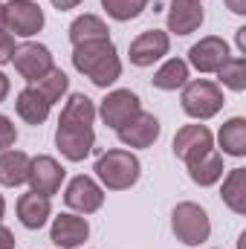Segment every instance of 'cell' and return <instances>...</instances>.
I'll return each mask as SVG.
<instances>
[{
	"instance_id": "obj_1",
	"label": "cell",
	"mask_w": 246,
	"mask_h": 249,
	"mask_svg": "<svg viewBox=\"0 0 246 249\" xmlns=\"http://www.w3.org/2000/svg\"><path fill=\"white\" fill-rule=\"evenodd\" d=\"M72 67L102 90H107L110 84H116L122 78V58H119L116 44L110 38L75 44L72 47Z\"/></svg>"
},
{
	"instance_id": "obj_2",
	"label": "cell",
	"mask_w": 246,
	"mask_h": 249,
	"mask_svg": "<svg viewBox=\"0 0 246 249\" xmlns=\"http://www.w3.org/2000/svg\"><path fill=\"white\" fill-rule=\"evenodd\" d=\"M93 171H96L102 188H107V191H127V188H133L139 183L142 162L127 148H110V151H105L96 160V168Z\"/></svg>"
},
{
	"instance_id": "obj_3",
	"label": "cell",
	"mask_w": 246,
	"mask_h": 249,
	"mask_svg": "<svg viewBox=\"0 0 246 249\" xmlns=\"http://www.w3.org/2000/svg\"><path fill=\"white\" fill-rule=\"evenodd\" d=\"M180 105H183V113L197 119V122H206V119H214L226 99H223V90L220 84L209 81V78H194L183 87V96H180Z\"/></svg>"
},
{
	"instance_id": "obj_4",
	"label": "cell",
	"mask_w": 246,
	"mask_h": 249,
	"mask_svg": "<svg viewBox=\"0 0 246 249\" xmlns=\"http://www.w3.org/2000/svg\"><path fill=\"white\" fill-rule=\"evenodd\" d=\"M171 232L174 238L185 244V247H200L211 238V220H209V212L200 206V203H191L183 200L174 206L171 212Z\"/></svg>"
},
{
	"instance_id": "obj_5",
	"label": "cell",
	"mask_w": 246,
	"mask_h": 249,
	"mask_svg": "<svg viewBox=\"0 0 246 249\" xmlns=\"http://www.w3.org/2000/svg\"><path fill=\"white\" fill-rule=\"evenodd\" d=\"M139 110H142V99H139L133 90L119 87V90H110V93L99 102L96 116H102V122L107 124L110 130H119V127L130 122Z\"/></svg>"
},
{
	"instance_id": "obj_6",
	"label": "cell",
	"mask_w": 246,
	"mask_h": 249,
	"mask_svg": "<svg viewBox=\"0 0 246 249\" xmlns=\"http://www.w3.org/2000/svg\"><path fill=\"white\" fill-rule=\"evenodd\" d=\"M64 203H67V209H72L75 214H93V212H99L102 206H105V188L99 180H93V177H87V174H78V177H72L67 188H64Z\"/></svg>"
},
{
	"instance_id": "obj_7",
	"label": "cell",
	"mask_w": 246,
	"mask_h": 249,
	"mask_svg": "<svg viewBox=\"0 0 246 249\" xmlns=\"http://www.w3.org/2000/svg\"><path fill=\"white\" fill-rule=\"evenodd\" d=\"M64 180H67V171H64V165L55 160V157L38 154V157L29 160V177H26L29 191L44 194V197H53V194L61 191Z\"/></svg>"
},
{
	"instance_id": "obj_8",
	"label": "cell",
	"mask_w": 246,
	"mask_h": 249,
	"mask_svg": "<svg viewBox=\"0 0 246 249\" xmlns=\"http://www.w3.org/2000/svg\"><path fill=\"white\" fill-rule=\"evenodd\" d=\"M12 64H15V70L20 72V78H26L29 84H35V81H41V78L55 67V58H53L50 47H44V44H38V41H26V44H20V47L15 50Z\"/></svg>"
},
{
	"instance_id": "obj_9",
	"label": "cell",
	"mask_w": 246,
	"mask_h": 249,
	"mask_svg": "<svg viewBox=\"0 0 246 249\" xmlns=\"http://www.w3.org/2000/svg\"><path fill=\"white\" fill-rule=\"evenodd\" d=\"M171 148H174V157L183 160L185 165H188V162L206 157L209 151H214V133H211L206 124H200V122L183 124V127L174 133Z\"/></svg>"
},
{
	"instance_id": "obj_10",
	"label": "cell",
	"mask_w": 246,
	"mask_h": 249,
	"mask_svg": "<svg viewBox=\"0 0 246 249\" xmlns=\"http://www.w3.org/2000/svg\"><path fill=\"white\" fill-rule=\"evenodd\" d=\"M47 18L44 9L35 0H9L6 3V32H15L18 38H35L44 29Z\"/></svg>"
},
{
	"instance_id": "obj_11",
	"label": "cell",
	"mask_w": 246,
	"mask_h": 249,
	"mask_svg": "<svg viewBox=\"0 0 246 249\" xmlns=\"http://www.w3.org/2000/svg\"><path fill=\"white\" fill-rule=\"evenodd\" d=\"M168 50H171L168 32H162V29H145V32H139L130 41L127 58H130L133 67H154L157 61H162L168 55Z\"/></svg>"
},
{
	"instance_id": "obj_12",
	"label": "cell",
	"mask_w": 246,
	"mask_h": 249,
	"mask_svg": "<svg viewBox=\"0 0 246 249\" xmlns=\"http://www.w3.org/2000/svg\"><path fill=\"white\" fill-rule=\"evenodd\" d=\"M55 145L64 160L81 162L93 154L96 148V133L93 127H78V124H58L55 127Z\"/></svg>"
},
{
	"instance_id": "obj_13",
	"label": "cell",
	"mask_w": 246,
	"mask_h": 249,
	"mask_svg": "<svg viewBox=\"0 0 246 249\" xmlns=\"http://www.w3.org/2000/svg\"><path fill=\"white\" fill-rule=\"evenodd\" d=\"M90 238V220L84 214L75 212H61L58 217H53L50 226V241L61 249H78Z\"/></svg>"
},
{
	"instance_id": "obj_14",
	"label": "cell",
	"mask_w": 246,
	"mask_h": 249,
	"mask_svg": "<svg viewBox=\"0 0 246 249\" xmlns=\"http://www.w3.org/2000/svg\"><path fill=\"white\" fill-rule=\"evenodd\" d=\"M232 53H229V44L217 35H206L200 38L191 50H188V67H194L197 72L209 75V72H217L220 64L226 61Z\"/></svg>"
},
{
	"instance_id": "obj_15",
	"label": "cell",
	"mask_w": 246,
	"mask_h": 249,
	"mask_svg": "<svg viewBox=\"0 0 246 249\" xmlns=\"http://www.w3.org/2000/svg\"><path fill=\"white\" fill-rule=\"evenodd\" d=\"M159 133H162L159 119L154 113H145V110H139L130 122L122 124L116 130V136H119V142H122L124 148H139V151L142 148H151L159 139Z\"/></svg>"
},
{
	"instance_id": "obj_16",
	"label": "cell",
	"mask_w": 246,
	"mask_h": 249,
	"mask_svg": "<svg viewBox=\"0 0 246 249\" xmlns=\"http://www.w3.org/2000/svg\"><path fill=\"white\" fill-rule=\"evenodd\" d=\"M206 12L200 0H171L168 6V32L171 35H191L203 26Z\"/></svg>"
},
{
	"instance_id": "obj_17",
	"label": "cell",
	"mask_w": 246,
	"mask_h": 249,
	"mask_svg": "<svg viewBox=\"0 0 246 249\" xmlns=\"http://www.w3.org/2000/svg\"><path fill=\"white\" fill-rule=\"evenodd\" d=\"M18 220L26 226V229H44L47 220L53 217V197H44V194H35V191H26L18 197Z\"/></svg>"
},
{
	"instance_id": "obj_18",
	"label": "cell",
	"mask_w": 246,
	"mask_h": 249,
	"mask_svg": "<svg viewBox=\"0 0 246 249\" xmlns=\"http://www.w3.org/2000/svg\"><path fill=\"white\" fill-rule=\"evenodd\" d=\"M15 110H18V116L23 119L26 124H44L50 119V110H53V105L38 93V87L35 84H29V87H23L20 93H18V99H15Z\"/></svg>"
},
{
	"instance_id": "obj_19",
	"label": "cell",
	"mask_w": 246,
	"mask_h": 249,
	"mask_svg": "<svg viewBox=\"0 0 246 249\" xmlns=\"http://www.w3.org/2000/svg\"><path fill=\"white\" fill-rule=\"evenodd\" d=\"M29 154L20 151V148H9V151H0V186L6 188H18L26 183L29 177Z\"/></svg>"
},
{
	"instance_id": "obj_20",
	"label": "cell",
	"mask_w": 246,
	"mask_h": 249,
	"mask_svg": "<svg viewBox=\"0 0 246 249\" xmlns=\"http://www.w3.org/2000/svg\"><path fill=\"white\" fill-rule=\"evenodd\" d=\"M188 81H191V67H188L185 58H165L159 64V70L154 72V78H151V84L157 90H165V93L183 90Z\"/></svg>"
},
{
	"instance_id": "obj_21",
	"label": "cell",
	"mask_w": 246,
	"mask_h": 249,
	"mask_svg": "<svg viewBox=\"0 0 246 249\" xmlns=\"http://www.w3.org/2000/svg\"><path fill=\"white\" fill-rule=\"evenodd\" d=\"M223 171H226V165H223V154L220 151H209L206 157L188 162V177H191L194 186H200V188H209L214 183H220Z\"/></svg>"
},
{
	"instance_id": "obj_22",
	"label": "cell",
	"mask_w": 246,
	"mask_h": 249,
	"mask_svg": "<svg viewBox=\"0 0 246 249\" xmlns=\"http://www.w3.org/2000/svg\"><path fill=\"white\" fill-rule=\"evenodd\" d=\"M217 145L223 157H246V119L244 116H232L226 119L223 127L217 130Z\"/></svg>"
},
{
	"instance_id": "obj_23",
	"label": "cell",
	"mask_w": 246,
	"mask_h": 249,
	"mask_svg": "<svg viewBox=\"0 0 246 249\" xmlns=\"http://www.w3.org/2000/svg\"><path fill=\"white\" fill-rule=\"evenodd\" d=\"M96 122V102L84 93H72L67 102H64L61 119L58 124H78V127H93Z\"/></svg>"
},
{
	"instance_id": "obj_24",
	"label": "cell",
	"mask_w": 246,
	"mask_h": 249,
	"mask_svg": "<svg viewBox=\"0 0 246 249\" xmlns=\"http://www.w3.org/2000/svg\"><path fill=\"white\" fill-rule=\"evenodd\" d=\"M220 200H223L226 209H232L235 214H246V168H232V171L223 177Z\"/></svg>"
},
{
	"instance_id": "obj_25",
	"label": "cell",
	"mask_w": 246,
	"mask_h": 249,
	"mask_svg": "<svg viewBox=\"0 0 246 249\" xmlns=\"http://www.w3.org/2000/svg\"><path fill=\"white\" fill-rule=\"evenodd\" d=\"M70 41H72V47L75 44H84V41H102V38H110V29H107V23L99 18V15H78L72 23H70Z\"/></svg>"
},
{
	"instance_id": "obj_26",
	"label": "cell",
	"mask_w": 246,
	"mask_h": 249,
	"mask_svg": "<svg viewBox=\"0 0 246 249\" xmlns=\"http://www.w3.org/2000/svg\"><path fill=\"white\" fill-rule=\"evenodd\" d=\"M217 78L223 87H229L232 93H244L246 90V58L244 55H229L226 61L220 64Z\"/></svg>"
},
{
	"instance_id": "obj_27",
	"label": "cell",
	"mask_w": 246,
	"mask_h": 249,
	"mask_svg": "<svg viewBox=\"0 0 246 249\" xmlns=\"http://www.w3.org/2000/svg\"><path fill=\"white\" fill-rule=\"evenodd\" d=\"M35 87H38V93L50 105H55V102H61L64 96H67V90H70V75L64 72L61 67H53L41 81H35Z\"/></svg>"
},
{
	"instance_id": "obj_28",
	"label": "cell",
	"mask_w": 246,
	"mask_h": 249,
	"mask_svg": "<svg viewBox=\"0 0 246 249\" xmlns=\"http://www.w3.org/2000/svg\"><path fill=\"white\" fill-rule=\"evenodd\" d=\"M145 6H148V0H102V9L107 12V18H113L119 23L139 18L145 12Z\"/></svg>"
},
{
	"instance_id": "obj_29",
	"label": "cell",
	"mask_w": 246,
	"mask_h": 249,
	"mask_svg": "<svg viewBox=\"0 0 246 249\" xmlns=\"http://www.w3.org/2000/svg\"><path fill=\"white\" fill-rule=\"evenodd\" d=\"M15 142H18V127L9 116L0 113V151H9Z\"/></svg>"
},
{
	"instance_id": "obj_30",
	"label": "cell",
	"mask_w": 246,
	"mask_h": 249,
	"mask_svg": "<svg viewBox=\"0 0 246 249\" xmlns=\"http://www.w3.org/2000/svg\"><path fill=\"white\" fill-rule=\"evenodd\" d=\"M15 50H18L15 35H12V32H6V29H0V67H3V64H12Z\"/></svg>"
},
{
	"instance_id": "obj_31",
	"label": "cell",
	"mask_w": 246,
	"mask_h": 249,
	"mask_svg": "<svg viewBox=\"0 0 246 249\" xmlns=\"http://www.w3.org/2000/svg\"><path fill=\"white\" fill-rule=\"evenodd\" d=\"M0 249H15V235H12V229L3 226V223H0Z\"/></svg>"
},
{
	"instance_id": "obj_32",
	"label": "cell",
	"mask_w": 246,
	"mask_h": 249,
	"mask_svg": "<svg viewBox=\"0 0 246 249\" xmlns=\"http://www.w3.org/2000/svg\"><path fill=\"white\" fill-rule=\"evenodd\" d=\"M58 12H70V9H75V6H81L84 0H50Z\"/></svg>"
},
{
	"instance_id": "obj_33",
	"label": "cell",
	"mask_w": 246,
	"mask_h": 249,
	"mask_svg": "<svg viewBox=\"0 0 246 249\" xmlns=\"http://www.w3.org/2000/svg\"><path fill=\"white\" fill-rule=\"evenodd\" d=\"M232 15H246V0H223Z\"/></svg>"
},
{
	"instance_id": "obj_34",
	"label": "cell",
	"mask_w": 246,
	"mask_h": 249,
	"mask_svg": "<svg viewBox=\"0 0 246 249\" xmlns=\"http://www.w3.org/2000/svg\"><path fill=\"white\" fill-rule=\"evenodd\" d=\"M9 90H12V81H9V75L0 70V105L6 102V96H9Z\"/></svg>"
},
{
	"instance_id": "obj_35",
	"label": "cell",
	"mask_w": 246,
	"mask_h": 249,
	"mask_svg": "<svg viewBox=\"0 0 246 249\" xmlns=\"http://www.w3.org/2000/svg\"><path fill=\"white\" fill-rule=\"evenodd\" d=\"M235 41H238V50H241V55H246V26H238V32H235Z\"/></svg>"
},
{
	"instance_id": "obj_36",
	"label": "cell",
	"mask_w": 246,
	"mask_h": 249,
	"mask_svg": "<svg viewBox=\"0 0 246 249\" xmlns=\"http://www.w3.org/2000/svg\"><path fill=\"white\" fill-rule=\"evenodd\" d=\"M0 29H6V3L0 0Z\"/></svg>"
},
{
	"instance_id": "obj_37",
	"label": "cell",
	"mask_w": 246,
	"mask_h": 249,
	"mask_svg": "<svg viewBox=\"0 0 246 249\" xmlns=\"http://www.w3.org/2000/svg\"><path fill=\"white\" fill-rule=\"evenodd\" d=\"M3 217H6V197L0 194V220H3Z\"/></svg>"
},
{
	"instance_id": "obj_38",
	"label": "cell",
	"mask_w": 246,
	"mask_h": 249,
	"mask_svg": "<svg viewBox=\"0 0 246 249\" xmlns=\"http://www.w3.org/2000/svg\"><path fill=\"white\" fill-rule=\"evenodd\" d=\"M148 3H151V0H148Z\"/></svg>"
}]
</instances>
